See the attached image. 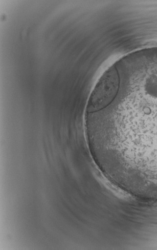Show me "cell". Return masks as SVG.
I'll return each instance as SVG.
<instances>
[{
  "label": "cell",
  "instance_id": "1",
  "mask_svg": "<svg viewBox=\"0 0 157 250\" xmlns=\"http://www.w3.org/2000/svg\"><path fill=\"white\" fill-rule=\"evenodd\" d=\"M111 106L93 122L106 167L121 177L157 183V77L125 88Z\"/></svg>",
  "mask_w": 157,
  "mask_h": 250
},
{
  "label": "cell",
  "instance_id": "2",
  "mask_svg": "<svg viewBox=\"0 0 157 250\" xmlns=\"http://www.w3.org/2000/svg\"><path fill=\"white\" fill-rule=\"evenodd\" d=\"M120 84V74L113 66L103 74L93 90L87 106V113H97L111 105L118 96Z\"/></svg>",
  "mask_w": 157,
  "mask_h": 250
}]
</instances>
